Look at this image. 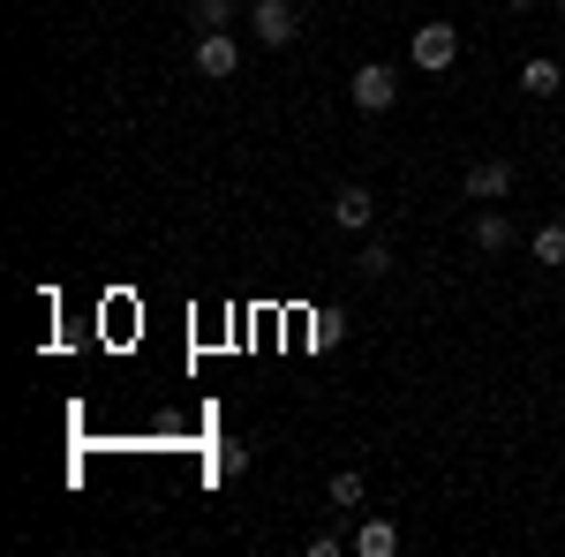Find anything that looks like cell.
Masks as SVG:
<instances>
[{"label":"cell","instance_id":"1","mask_svg":"<svg viewBox=\"0 0 565 557\" xmlns=\"http://www.w3.org/2000/svg\"><path fill=\"white\" fill-rule=\"evenodd\" d=\"M348 98L362 106V114H392V98H399V68L392 61H362L348 76Z\"/></svg>","mask_w":565,"mask_h":557},{"label":"cell","instance_id":"2","mask_svg":"<svg viewBox=\"0 0 565 557\" xmlns=\"http://www.w3.org/2000/svg\"><path fill=\"white\" fill-rule=\"evenodd\" d=\"M249 39L271 45V53L295 45L302 39V8H295V0H257V8H249Z\"/></svg>","mask_w":565,"mask_h":557},{"label":"cell","instance_id":"3","mask_svg":"<svg viewBox=\"0 0 565 557\" xmlns=\"http://www.w3.org/2000/svg\"><path fill=\"white\" fill-rule=\"evenodd\" d=\"M196 76L204 84H234L242 76V39L234 31H196Z\"/></svg>","mask_w":565,"mask_h":557},{"label":"cell","instance_id":"4","mask_svg":"<svg viewBox=\"0 0 565 557\" xmlns=\"http://www.w3.org/2000/svg\"><path fill=\"white\" fill-rule=\"evenodd\" d=\"M513 181H521L513 159H476V167L460 173V196H468V204H505V196H513Z\"/></svg>","mask_w":565,"mask_h":557},{"label":"cell","instance_id":"5","mask_svg":"<svg viewBox=\"0 0 565 557\" xmlns=\"http://www.w3.org/2000/svg\"><path fill=\"white\" fill-rule=\"evenodd\" d=\"M407 61H415V68H452V61H460V23H423V31H415V39H407Z\"/></svg>","mask_w":565,"mask_h":557},{"label":"cell","instance_id":"6","mask_svg":"<svg viewBox=\"0 0 565 557\" xmlns=\"http://www.w3.org/2000/svg\"><path fill=\"white\" fill-rule=\"evenodd\" d=\"M370 218H377V196H370L362 181H340V196H332V226H340V234H370Z\"/></svg>","mask_w":565,"mask_h":557},{"label":"cell","instance_id":"7","mask_svg":"<svg viewBox=\"0 0 565 557\" xmlns=\"http://www.w3.org/2000/svg\"><path fill=\"white\" fill-rule=\"evenodd\" d=\"M476 249H482V257H505V249H521V226H513L505 212H482V218H476Z\"/></svg>","mask_w":565,"mask_h":557},{"label":"cell","instance_id":"8","mask_svg":"<svg viewBox=\"0 0 565 557\" xmlns=\"http://www.w3.org/2000/svg\"><path fill=\"white\" fill-rule=\"evenodd\" d=\"M399 550V527H392V519H362V527H354V557H392Z\"/></svg>","mask_w":565,"mask_h":557},{"label":"cell","instance_id":"9","mask_svg":"<svg viewBox=\"0 0 565 557\" xmlns=\"http://www.w3.org/2000/svg\"><path fill=\"white\" fill-rule=\"evenodd\" d=\"M521 90L527 98H551V90H565V68L551 61V53H535V61L521 68Z\"/></svg>","mask_w":565,"mask_h":557},{"label":"cell","instance_id":"10","mask_svg":"<svg viewBox=\"0 0 565 557\" xmlns=\"http://www.w3.org/2000/svg\"><path fill=\"white\" fill-rule=\"evenodd\" d=\"M527 257L543 264V271H558V264H565V218H551V226H535V242H527Z\"/></svg>","mask_w":565,"mask_h":557},{"label":"cell","instance_id":"11","mask_svg":"<svg viewBox=\"0 0 565 557\" xmlns=\"http://www.w3.org/2000/svg\"><path fill=\"white\" fill-rule=\"evenodd\" d=\"M392 242H362V257H354V279H392Z\"/></svg>","mask_w":565,"mask_h":557},{"label":"cell","instance_id":"12","mask_svg":"<svg viewBox=\"0 0 565 557\" xmlns=\"http://www.w3.org/2000/svg\"><path fill=\"white\" fill-rule=\"evenodd\" d=\"M189 23L196 31H234V0H189Z\"/></svg>","mask_w":565,"mask_h":557},{"label":"cell","instance_id":"13","mask_svg":"<svg viewBox=\"0 0 565 557\" xmlns=\"http://www.w3.org/2000/svg\"><path fill=\"white\" fill-rule=\"evenodd\" d=\"M324 505H340V513H354V505H362V474H354V468H340L332 482H324Z\"/></svg>","mask_w":565,"mask_h":557},{"label":"cell","instance_id":"14","mask_svg":"<svg viewBox=\"0 0 565 557\" xmlns=\"http://www.w3.org/2000/svg\"><path fill=\"white\" fill-rule=\"evenodd\" d=\"M218 474H226V482H234V474H249V444H218V460H212Z\"/></svg>","mask_w":565,"mask_h":557},{"label":"cell","instance_id":"15","mask_svg":"<svg viewBox=\"0 0 565 557\" xmlns=\"http://www.w3.org/2000/svg\"><path fill=\"white\" fill-rule=\"evenodd\" d=\"M348 550V535H340V527H324V535H309V557H340Z\"/></svg>","mask_w":565,"mask_h":557},{"label":"cell","instance_id":"16","mask_svg":"<svg viewBox=\"0 0 565 557\" xmlns=\"http://www.w3.org/2000/svg\"><path fill=\"white\" fill-rule=\"evenodd\" d=\"M513 8H521V15H527V8H535V0H513Z\"/></svg>","mask_w":565,"mask_h":557},{"label":"cell","instance_id":"17","mask_svg":"<svg viewBox=\"0 0 565 557\" xmlns=\"http://www.w3.org/2000/svg\"><path fill=\"white\" fill-rule=\"evenodd\" d=\"M558 8H565V0H558Z\"/></svg>","mask_w":565,"mask_h":557}]
</instances>
